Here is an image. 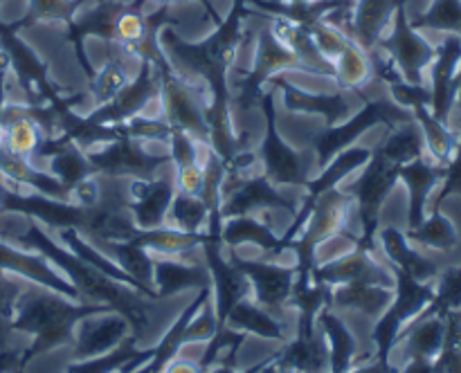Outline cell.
Instances as JSON below:
<instances>
[{
	"label": "cell",
	"mask_w": 461,
	"mask_h": 373,
	"mask_svg": "<svg viewBox=\"0 0 461 373\" xmlns=\"http://www.w3.org/2000/svg\"><path fill=\"white\" fill-rule=\"evenodd\" d=\"M113 310L106 304H75L68 297L48 288H27L18 301L16 315H14L12 331L32 335L30 349L23 351V360L30 362L34 355L45 353L57 346L72 344L77 340V326L84 317L95 313Z\"/></svg>",
	"instance_id": "6da1fadb"
},
{
	"label": "cell",
	"mask_w": 461,
	"mask_h": 373,
	"mask_svg": "<svg viewBox=\"0 0 461 373\" xmlns=\"http://www.w3.org/2000/svg\"><path fill=\"white\" fill-rule=\"evenodd\" d=\"M376 48L392 58L403 84L426 85V76L437 57V45H432L428 36H423V31L410 22L403 0L396 9L390 31L383 36Z\"/></svg>",
	"instance_id": "7a4b0ae2"
},
{
	"label": "cell",
	"mask_w": 461,
	"mask_h": 373,
	"mask_svg": "<svg viewBox=\"0 0 461 373\" xmlns=\"http://www.w3.org/2000/svg\"><path fill=\"white\" fill-rule=\"evenodd\" d=\"M311 281L327 286H345V283H374V286L396 288L394 268H385L372 254V247H354L338 259L320 263L311 270Z\"/></svg>",
	"instance_id": "3957f363"
},
{
	"label": "cell",
	"mask_w": 461,
	"mask_h": 373,
	"mask_svg": "<svg viewBox=\"0 0 461 373\" xmlns=\"http://www.w3.org/2000/svg\"><path fill=\"white\" fill-rule=\"evenodd\" d=\"M230 261L250 279L252 295L255 301L270 315L282 313L286 306H291L293 290H295L297 270L286 265L266 263V261L241 259L237 252L230 254Z\"/></svg>",
	"instance_id": "277c9868"
},
{
	"label": "cell",
	"mask_w": 461,
	"mask_h": 373,
	"mask_svg": "<svg viewBox=\"0 0 461 373\" xmlns=\"http://www.w3.org/2000/svg\"><path fill=\"white\" fill-rule=\"evenodd\" d=\"M0 270L14 277L23 279L34 286L48 288V290L59 292V295L68 297L72 301H81L79 290L72 286L68 277L59 274V268H54L43 254L39 252H30L27 247L16 245L12 241L0 238Z\"/></svg>",
	"instance_id": "5b68a950"
},
{
	"label": "cell",
	"mask_w": 461,
	"mask_h": 373,
	"mask_svg": "<svg viewBox=\"0 0 461 373\" xmlns=\"http://www.w3.org/2000/svg\"><path fill=\"white\" fill-rule=\"evenodd\" d=\"M259 162L264 166L266 180L277 187V184H304L309 187V162H304L302 151H293V144L284 142L277 133V126L273 121V108L268 103V133L261 142Z\"/></svg>",
	"instance_id": "8992f818"
},
{
	"label": "cell",
	"mask_w": 461,
	"mask_h": 373,
	"mask_svg": "<svg viewBox=\"0 0 461 373\" xmlns=\"http://www.w3.org/2000/svg\"><path fill=\"white\" fill-rule=\"evenodd\" d=\"M129 322L124 315L117 310H106V313L88 315L77 326V340H75V358L88 360L97 358V355L108 353L115 349L122 340L129 337Z\"/></svg>",
	"instance_id": "52a82bcc"
},
{
	"label": "cell",
	"mask_w": 461,
	"mask_h": 373,
	"mask_svg": "<svg viewBox=\"0 0 461 373\" xmlns=\"http://www.w3.org/2000/svg\"><path fill=\"white\" fill-rule=\"evenodd\" d=\"M212 286L210 270L201 261H183L174 256H153V290L156 299L176 295V292L189 290V288Z\"/></svg>",
	"instance_id": "ba28073f"
},
{
	"label": "cell",
	"mask_w": 461,
	"mask_h": 373,
	"mask_svg": "<svg viewBox=\"0 0 461 373\" xmlns=\"http://www.w3.org/2000/svg\"><path fill=\"white\" fill-rule=\"evenodd\" d=\"M401 0H354L351 4V39L374 49L394 22Z\"/></svg>",
	"instance_id": "9c48e42d"
},
{
	"label": "cell",
	"mask_w": 461,
	"mask_h": 373,
	"mask_svg": "<svg viewBox=\"0 0 461 373\" xmlns=\"http://www.w3.org/2000/svg\"><path fill=\"white\" fill-rule=\"evenodd\" d=\"M376 236L381 241L385 256L392 261V268L401 270L403 274L421 283L432 281L437 277V265L426 254L414 250L410 245L408 236L399 227H392V225L390 227H383Z\"/></svg>",
	"instance_id": "30bf717a"
},
{
	"label": "cell",
	"mask_w": 461,
	"mask_h": 373,
	"mask_svg": "<svg viewBox=\"0 0 461 373\" xmlns=\"http://www.w3.org/2000/svg\"><path fill=\"white\" fill-rule=\"evenodd\" d=\"M396 288L374 286V283H345L333 286L329 295V306L336 310H356L360 315L378 319L394 299Z\"/></svg>",
	"instance_id": "8fae6325"
},
{
	"label": "cell",
	"mask_w": 461,
	"mask_h": 373,
	"mask_svg": "<svg viewBox=\"0 0 461 373\" xmlns=\"http://www.w3.org/2000/svg\"><path fill=\"white\" fill-rule=\"evenodd\" d=\"M318 324L322 328L329 344V371L347 373L354 369V358L358 353L354 333L347 328L340 315L333 313L331 306H324L318 315Z\"/></svg>",
	"instance_id": "7c38bea8"
},
{
	"label": "cell",
	"mask_w": 461,
	"mask_h": 373,
	"mask_svg": "<svg viewBox=\"0 0 461 373\" xmlns=\"http://www.w3.org/2000/svg\"><path fill=\"white\" fill-rule=\"evenodd\" d=\"M45 139L43 129L34 120V103H27L21 117L0 126V147L18 157H34Z\"/></svg>",
	"instance_id": "4fadbf2b"
},
{
	"label": "cell",
	"mask_w": 461,
	"mask_h": 373,
	"mask_svg": "<svg viewBox=\"0 0 461 373\" xmlns=\"http://www.w3.org/2000/svg\"><path fill=\"white\" fill-rule=\"evenodd\" d=\"M372 79H376L372 49L351 39L340 57L333 61V81L342 90H363Z\"/></svg>",
	"instance_id": "5bb4252c"
},
{
	"label": "cell",
	"mask_w": 461,
	"mask_h": 373,
	"mask_svg": "<svg viewBox=\"0 0 461 373\" xmlns=\"http://www.w3.org/2000/svg\"><path fill=\"white\" fill-rule=\"evenodd\" d=\"M221 241L232 247L250 243V245L261 247L266 252H282V238L270 229V225H266L257 216L225 218L223 225H221Z\"/></svg>",
	"instance_id": "9a60e30c"
},
{
	"label": "cell",
	"mask_w": 461,
	"mask_h": 373,
	"mask_svg": "<svg viewBox=\"0 0 461 373\" xmlns=\"http://www.w3.org/2000/svg\"><path fill=\"white\" fill-rule=\"evenodd\" d=\"M210 295H212V286L201 288V290H198V295L194 297L192 304H189L187 308L180 313V317L176 319L174 326L167 331V335L162 337L160 344L156 346V353L151 355V360H149V362H144L142 367L135 369V371H131V373H162L165 364L169 362L171 358H176V353H178L180 346H183V331H185V326H187V322L198 313V308L203 306V301H205Z\"/></svg>",
	"instance_id": "2e32d148"
},
{
	"label": "cell",
	"mask_w": 461,
	"mask_h": 373,
	"mask_svg": "<svg viewBox=\"0 0 461 373\" xmlns=\"http://www.w3.org/2000/svg\"><path fill=\"white\" fill-rule=\"evenodd\" d=\"M225 326L234 328V331L243 333H255V335L266 337V340H277L286 342V335L282 331V324L275 315H270L268 310L261 308L255 299H243L239 301L232 308V313L228 315V322Z\"/></svg>",
	"instance_id": "e0dca14e"
},
{
	"label": "cell",
	"mask_w": 461,
	"mask_h": 373,
	"mask_svg": "<svg viewBox=\"0 0 461 373\" xmlns=\"http://www.w3.org/2000/svg\"><path fill=\"white\" fill-rule=\"evenodd\" d=\"M207 220H210V211H207L205 200L201 196L176 193L169 211H167L165 225L180 229V232L203 234L207 229Z\"/></svg>",
	"instance_id": "ac0fdd59"
},
{
	"label": "cell",
	"mask_w": 461,
	"mask_h": 373,
	"mask_svg": "<svg viewBox=\"0 0 461 373\" xmlns=\"http://www.w3.org/2000/svg\"><path fill=\"white\" fill-rule=\"evenodd\" d=\"M405 236H408V241L439 252H448L457 245V229H455L453 220L441 214V211H435L430 218H423V223L419 227L408 229Z\"/></svg>",
	"instance_id": "d6986e66"
},
{
	"label": "cell",
	"mask_w": 461,
	"mask_h": 373,
	"mask_svg": "<svg viewBox=\"0 0 461 373\" xmlns=\"http://www.w3.org/2000/svg\"><path fill=\"white\" fill-rule=\"evenodd\" d=\"M138 337L131 333V335L126 337V340H122L113 351L97 355V358L77 360L75 364L68 367L66 373H115L117 369H122L126 362H131V360L138 358V355L142 353V351L138 349Z\"/></svg>",
	"instance_id": "ffe728a7"
},
{
	"label": "cell",
	"mask_w": 461,
	"mask_h": 373,
	"mask_svg": "<svg viewBox=\"0 0 461 373\" xmlns=\"http://www.w3.org/2000/svg\"><path fill=\"white\" fill-rule=\"evenodd\" d=\"M25 290L27 286L23 283V279L0 270V351L7 349V337L9 333H14V315H16L18 301H21L23 292Z\"/></svg>",
	"instance_id": "44dd1931"
},
{
	"label": "cell",
	"mask_w": 461,
	"mask_h": 373,
	"mask_svg": "<svg viewBox=\"0 0 461 373\" xmlns=\"http://www.w3.org/2000/svg\"><path fill=\"white\" fill-rule=\"evenodd\" d=\"M309 34L320 57H322L327 63H331V66L333 61L340 57L342 49L347 48V43L351 40V36L347 34L342 27H338L336 22L329 21V18H322V21L313 22V25L309 27Z\"/></svg>",
	"instance_id": "7402d4cb"
},
{
	"label": "cell",
	"mask_w": 461,
	"mask_h": 373,
	"mask_svg": "<svg viewBox=\"0 0 461 373\" xmlns=\"http://www.w3.org/2000/svg\"><path fill=\"white\" fill-rule=\"evenodd\" d=\"M81 7V0H27V18L39 22H72Z\"/></svg>",
	"instance_id": "603a6c76"
},
{
	"label": "cell",
	"mask_w": 461,
	"mask_h": 373,
	"mask_svg": "<svg viewBox=\"0 0 461 373\" xmlns=\"http://www.w3.org/2000/svg\"><path fill=\"white\" fill-rule=\"evenodd\" d=\"M219 333V317H216V308L212 304V295L203 301V306L198 308V313L194 315L187 322L183 331V346L185 344H207L212 337Z\"/></svg>",
	"instance_id": "cb8c5ba5"
},
{
	"label": "cell",
	"mask_w": 461,
	"mask_h": 373,
	"mask_svg": "<svg viewBox=\"0 0 461 373\" xmlns=\"http://www.w3.org/2000/svg\"><path fill=\"white\" fill-rule=\"evenodd\" d=\"M205 147H203V153H205ZM174 184H176V193H185V196H203V187H205V164H203V155L198 157V160L185 162V164H176Z\"/></svg>",
	"instance_id": "d4e9b609"
},
{
	"label": "cell",
	"mask_w": 461,
	"mask_h": 373,
	"mask_svg": "<svg viewBox=\"0 0 461 373\" xmlns=\"http://www.w3.org/2000/svg\"><path fill=\"white\" fill-rule=\"evenodd\" d=\"M25 364L27 362L23 360V351H0V373H23Z\"/></svg>",
	"instance_id": "484cf974"
},
{
	"label": "cell",
	"mask_w": 461,
	"mask_h": 373,
	"mask_svg": "<svg viewBox=\"0 0 461 373\" xmlns=\"http://www.w3.org/2000/svg\"><path fill=\"white\" fill-rule=\"evenodd\" d=\"M162 373H205L201 369V364L194 362V360H180V358H171L169 362L165 364Z\"/></svg>",
	"instance_id": "4316f807"
},
{
	"label": "cell",
	"mask_w": 461,
	"mask_h": 373,
	"mask_svg": "<svg viewBox=\"0 0 461 373\" xmlns=\"http://www.w3.org/2000/svg\"><path fill=\"white\" fill-rule=\"evenodd\" d=\"M347 373H399V369H394L392 364H383V362H374V364H367V367H360V369H351V371Z\"/></svg>",
	"instance_id": "83f0119b"
},
{
	"label": "cell",
	"mask_w": 461,
	"mask_h": 373,
	"mask_svg": "<svg viewBox=\"0 0 461 373\" xmlns=\"http://www.w3.org/2000/svg\"><path fill=\"white\" fill-rule=\"evenodd\" d=\"M147 3L156 4V9H162V7H176V4L185 3V0H147Z\"/></svg>",
	"instance_id": "f1b7e54d"
},
{
	"label": "cell",
	"mask_w": 461,
	"mask_h": 373,
	"mask_svg": "<svg viewBox=\"0 0 461 373\" xmlns=\"http://www.w3.org/2000/svg\"><path fill=\"white\" fill-rule=\"evenodd\" d=\"M284 3H309V0H284Z\"/></svg>",
	"instance_id": "f546056e"
},
{
	"label": "cell",
	"mask_w": 461,
	"mask_h": 373,
	"mask_svg": "<svg viewBox=\"0 0 461 373\" xmlns=\"http://www.w3.org/2000/svg\"><path fill=\"white\" fill-rule=\"evenodd\" d=\"M0 214H3V196H0Z\"/></svg>",
	"instance_id": "4dcf8cb0"
}]
</instances>
